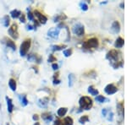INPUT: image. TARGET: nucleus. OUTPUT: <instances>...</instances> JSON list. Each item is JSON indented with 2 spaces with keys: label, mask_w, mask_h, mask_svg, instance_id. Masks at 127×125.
<instances>
[{
  "label": "nucleus",
  "mask_w": 127,
  "mask_h": 125,
  "mask_svg": "<svg viewBox=\"0 0 127 125\" xmlns=\"http://www.w3.org/2000/svg\"><path fill=\"white\" fill-rule=\"evenodd\" d=\"M34 14L36 16V17L38 18V21L40 22L41 24H46L47 21V18L46 17L45 15H43V14H42V13H40L38 10H35L34 11Z\"/></svg>",
  "instance_id": "9"
},
{
  "label": "nucleus",
  "mask_w": 127,
  "mask_h": 125,
  "mask_svg": "<svg viewBox=\"0 0 127 125\" xmlns=\"http://www.w3.org/2000/svg\"><path fill=\"white\" fill-rule=\"evenodd\" d=\"M10 17H9V15L3 16V19L1 20L2 25H3L4 27H8L9 25H10Z\"/></svg>",
  "instance_id": "18"
},
{
  "label": "nucleus",
  "mask_w": 127,
  "mask_h": 125,
  "mask_svg": "<svg viewBox=\"0 0 127 125\" xmlns=\"http://www.w3.org/2000/svg\"><path fill=\"white\" fill-rule=\"evenodd\" d=\"M38 106L42 108H46L48 104V97H43L42 99H39L37 102Z\"/></svg>",
  "instance_id": "11"
},
{
  "label": "nucleus",
  "mask_w": 127,
  "mask_h": 125,
  "mask_svg": "<svg viewBox=\"0 0 127 125\" xmlns=\"http://www.w3.org/2000/svg\"><path fill=\"white\" fill-rule=\"evenodd\" d=\"M10 15L13 19H17V18L21 17V11L18 10H14L10 12Z\"/></svg>",
  "instance_id": "16"
},
{
  "label": "nucleus",
  "mask_w": 127,
  "mask_h": 125,
  "mask_svg": "<svg viewBox=\"0 0 127 125\" xmlns=\"http://www.w3.org/2000/svg\"><path fill=\"white\" fill-rule=\"evenodd\" d=\"M33 120H35V121H37L38 120V115H36V114H35V115H33Z\"/></svg>",
  "instance_id": "40"
},
{
  "label": "nucleus",
  "mask_w": 127,
  "mask_h": 125,
  "mask_svg": "<svg viewBox=\"0 0 127 125\" xmlns=\"http://www.w3.org/2000/svg\"><path fill=\"white\" fill-rule=\"evenodd\" d=\"M124 43H125V42H124V39H123V38L118 37L116 42H115V47H117V48H121V47L124 46Z\"/></svg>",
  "instance_id": "17"
},
{
  "label": "nucleus",
  "mask_w": 127,
  "mask_h": 125,
  "mask_svg": "<svg viewBox=\"0 0 127 125\" xmlns=\"http://www.w3.org/2000/svg\"><path fill=\"white\" fill-rule=\"evenodd\" d=\"M27 17H28L29 21H33V20H34V16H33L32 13L30 12L29 10H28V14H27Z\"/></svg>",
  "instance_id": "32"
},
{
  "label": "nucleus",
  "mask_w": 127,
  "mask_h": 125,
  "mask_svg": "<svg viewBox=\"0 0 127 125\" xmlns=\"http://www.w3.org/2000/svg\"><path fill=\"white\" fill-rule=\"evenodd\" d=\"M106 58L109 60L111 65L115 69H118L119 67L123 66V60L121 57V52H118L117 50H111L106 55Z\"/></svg>",
  "instance_id": "1"
},
{
  "label": "nucleus",
  "mask_w": 127,
  "mask_h": 125,
  "mask_svg": "<svg viewBox=\"0 0 127 125\" xmlns=\"http://www.w3.org/2000/svg\"><path fill=\"white\" fill-rule=\"evenodd\" d=\"M9 35L14 39H17L19 37V34H18V29H17V25L16 24H13L11 27L9 29Z\"/></svg>",
  "instance_id": "6"
},
{
  "label": "nucleus",
  "mask_w": 127,
  "mask_h": 125,
  "mask_svg": "<svg viewBox=\"0 0 127 125\" xmlns=\"http://www.w3.org/2000/svg\"><path fill=\"white\" fill-rule=\"evenodd\" d=\"M117 113L119 117V121H122L124 118V106L122 103H118L117 104Z\"/></svg>",
  "instance_id": "10"
},
{
  "label": "nucleus",
  "mask_w": 127,
  "mask_h": 125,
  "mask_svg": "<svg viewBox=\"0 0 127 125\" xmlns=\"http://www.w3.org/2000/svg\"><path fill=\"white\" fill-rule=\"evenodd\" d=\"M68 112V108L66 107H60L59 109L58 110V112H57V113H58V115L59 116V117H64V115L67 113Z\"/></svg>",
  "instance_id": "20"
},
{
  "label": "nucleus",
  "mask_w": 127,
  "mask_h": 125,
  "mask_svg": "<svg viewBox=\"0 0 127 125\" xmlns=\"http://www.w3.org/2000/svg\"><path fill=\"white\" fill-rule=\"evenodd\" d=\"M104 91H105V93L108 94V95H113V94L117 92L118 89L113 84H109L104 88Z\"/></svg>",
  "instance_id": "7"
},
{
  "label": "nucleus",
  "mask_w": 127,
  "mask_h": 125,
  "mask_svg": "<svg viewBox=\"0 0 127 125\" xmlns=\"http://www.w3.org/2000/svg\"><path fill=\"white\" fill-rule=\"evenodd\" d=\"M98 47V40L95 37H92L89 39L87 42L83 43V47L86 49H92V48H97Z\"/></svg>",
  "instance_id": "4"
},
{
  "label": "nucleus",
  "mask_w": 127,
  "mask_h": 125,
  "mask_svg": "<svg viewBox=\"0 0 127 125\" xmlns=\"http://www.w3.org/2000/svg\"><path fill=\"white\" fill-rule=\"evenodd\" d=\"M72 54V49H66L64 51V55L65 57H69Z\"/></svg>",
  "instance_id": "30"
},
{
  "label": "nucleus",
  "mask_w": 127,
  "mask_h": 125,
  "mask_svg": "<svg viewBox=\"0 0 127 125\" xmlns=\"http://www.w3.org/2000/svg\"><path fill=\"white\" fill-rule=\"evenodd\" d=\"M21 103L23 106H27V104H28V101H27V98L25 95H23L22 98H21Z\"/></svg>",
  "instance_id": "28"
},
{
  "label": "nucleus",
  "mask_w": 127,
  "mask_h": 125,
  "mask_svg": "<svg viewBox=\"0 0 127 125\" xmlns=\"http://www.w3.org/2000/svg\"><path fill=\"white\" fill-rule=\"evenodd\" d=\"M9 86L11 89L12 91H15L16 90V81L14 79H10V81H9Z\"/></svg>",
  "instance_id": "19"
},
{
  "label": "nucleus",
  "mask_w": 127,
  "mask_h": 125,
  "mask_svg": "<svg viewBox=\"0 0 127 125\" xmlns=\"http://www.w3.org/2000/svg\"><path fill=\"white\" fill-rule=\"evenodd\" d=\"M4 40H5V44H6L7 47H10V48H11L13 51H15V49H16L15 43H14V42H13L12 40L9 39V38H4Z\"/></svg>",
  "instance_id": "13"
},
{
  "label": "nucleus",
  "mask_w": 127,
  "mask_h": 125,
  "mask_svg": "<svg viewBox=\"0 0 127 125\" xmlns=\"http://www.w3.org/2000/svg\"><path fill=\"white\" fill-rule=\"evenodd\" d=\"M59 31L60 30L58 28H52L47 31V36H50L51 38H53V39H57L59 35Z\"/></svg>",
  "instance_id": "8"
},
{
  "label": "nucleus",
  "mask_w": 127,
  "mask_h": 125,
  "mask_svg": "<svg viewBox=\"0 0 127 125\" xmlns=\"http://www.w3.org/2000/svg\"><path fill=\"white\" fill-rule=\"evenodd\" d=\"M72 31L75 35L78 36H81L84 35L85 33V29H84V25H81V23H77L73 26L72 28Z\"/></svg>",
  "instance_id": "5"
},
{
  "label": "nucleus",
  "mask_w": 127,
  "mask_h": 125,
  "mask_svg": "<svg viewBox=\"0 0 127 125\" xmlns=\"http://www.w3.org/2000/svg\"><path fill=\"white\" fill-rule=\"evenodd\" d=\"M27 60L30 62H37L38 63L39 62H41V58H37V56L35 54H33V53H32V54H29L28 57H27Z\"/></svg>",
  "instance_id": "14"
},
{
  "label": "nucleus",
  "mask_w": 127,
  "mask_h": 125,
  "mask_svg": "<svg viewBox=\"0 0 127 125\" xmlns=\"http://www.w3.org/2000/svg\"><path fill=\"white\" fill-rule=\"evenodd\" d=\"M111 31L114 33H119L120 31V25L118 21H114V23L112 24L111 26Z\"/></svg>",
  "instance_id": "12"
},
{
  "label": "nucleus",
  "mask_w": 127,
  "mask_h": 125,
  "mask_svg": "<svg viewBox=\"0 0 127 125\" xmlns=\"http://www.w3.org/2000/svg\"><path fill=\"white\" fill-rule=\"evenodd\" d=\"M31 47V40L26 39L25 40L22 44L21 45V48H20V54L22 57H25L26 55L27 52L29 51V48Z\"/></svg>",
  "instance_id": "3"
},
{
  "label": "nucleus",
  "mask_w": 127,
  "mask_h": 125,
  "mask_svg": "<svg viewBox=\"0 0 127 125\" xmlns=\"http://www.w3.org/2000/svg\"><path fill=\"white\" fill-rule=\"evenodd\" d=\"M80 7H81V10L83 11H86L88 10L87 4H86L85 2H81V3H80Z\"/></svg>",
  "instance_id": "29"
},
{
  "label": "nucleus",
  "mask_w": 127,
  "mask_h": 125,
  "mask_svg": "<svg viewBox=\"0 0 127 125\" xmlns=\"http://www.w3.org/2000/svg\"><path fill=\"white\" fill-rule=\"evenodd\" d=\"M88 121H89V117H88V116H86V115L82 116V117L79 119V122H80L81 124H84L85 123L88 122Z\"/></svg>",
  "instance_id": "27"
},
{
  "label": "nucleus",
  "mask_w": 127,
  "mask_h": 125,
  "mask_svg": "<svg viewBox=\"0 0 127 125\" xmlns=\"http://www.w3.org/2000/svg\"><path fill=\"white\" fill-rule=\"evenodd\" d=\"M26 30L27 31H32V30H33V26H32V25H28L26 26Z\"/></svg>",
  "instance_id": "39"
},
{
  "label": "nucleus",
  "mask_w": 127,
  "mask_h": 125,
  "mask_svg": "<svg viewBox=\"0 0 127 125\" xmlns=\"http://www.w3.org/2000/svg\"><path fill=\"white\" fill-rule=\"evenodd\" d=\"M88 92L91 94L92 95H98V91H97V89H95V88L93 87L92 85H91V86H89V87H88Z\"/></svg>",
  "instance_id": "23"
},
{
  "label": "nucleus",
  "mask_w": 127,
  "mask_h": 125,
  "mask_svg": "<svg viewBox=\"0 0 127 125\" xmlns=\"http://www.w3.org/2000/svg\"><path fill=\"white\" fill-rule=\"evenodd\" d=\"M20 21H21V22H22V23H25V15L24 14H21V17H20Z\"/></svg>",
  "instance_id": "35"
},
{
  "label": "nucleus",
  "mask_w": 127,
  "mask_h": 125,
  "mask_svg": "<svg viewBox=\"0 0 127 125\" xmlns=\"http://www.w3.org/2000/svg\"><path fill=\"white\" fill-rule=\"evenodd\" d=\"M42 117L43 120H45L46 122H49L53 119V116L50 114L49 113H45L42 115Z\"/></svg>",
  "instance_id": "21"
},
{
  "label": "nucleus",
  "mask_w": 127,
  "mask_h": 125,
  "mask_svg": "<svg viewBox=\"0 0 127 125\" xmlns=\"http://www.w3.org/2000/svg\"><path fill=\"white\" fill-rule=\"evenodd\" d=\"M54 125H63V123H62L59 119H56L54 123Z\"/></svg>",
  "instance_id": "34"
},
{
  "label": "nucleus",
  "mask_w": 127,
  "mask_h": 125,
  "mask_svg": "<svg viewBox=\"0 0 127 125\" xmlns=\"http://www.w3.org/2000/svg\"><path fill=\"white\" fill-rule=\"evenodd\" d=\"M80 107L82 110H90L92 106V100L90 97L87 96H82L80 98L79 101Z\"/></svg>",
  "instance_id": "2"
},
{
  "label": "nucleus",
  "mask_w": 127,
  "mask_h": 125,
  "mask_svg": "<svg viewBox=\"0 0 127 125\" xmlns=\"http://www.w3.org/2000/svg\"><path fill=\"white\" fill-rule=\"evenodd\" d=\"M124 6H125L124 3H120V7H121V8H122V9H124Z\"/></svg>",
  "instance_id": "41"
},
{
  "label": "nucleus",
  "mask_w": 127,
  "mask_h": 125,
  "mask_svg": "<svg viewBox=\"0 0 127 125\" xmlns=\"http://www.w3.org/2000/svg\"><path fill=\"white\" fill-rule=\"evenodd\" d=\"M6 125H10V124H9V123H8V124H6Z\"/></svg>",
  "instance_id": "43"
},
{
  "label": "nucleus",
  "mask_w": 127,
  "mask_h": 125,
  "mask_svg": "<svg viewBox=\"0 0 127 125\" xmlns=\"http://www.w3.org/2000/svg\"><path fill=\"white\" fill-rule=\"evenodd\" d=\"M56 61V58L53 56V54H50L49 55V58H48V62H55Z\"/></svg>",
  "instance_id": "33"
},
{
  "label": "nucleus",
  "mask_w": 127,
  "mask_h": 125,
  "mask_svg": "<svg viewBox=\"0 0 127 125\" xmlns=\"http://www.w3.org/2000/svg\"><path fill=\"white\" fill-rule=\"evenodd\" d=\"M66 47V45H53L51 47V49L55 52V51H59V50H62V49L65 48Z\"/></svg>",
  "instance_id": "22"
},
{
  "label": "nucleus",
  "mask_w": 127,
  "mask_h": 125,
  "mask_svg": "<svg viewBox=\"0 0 127 125\" xmlns=\"http://www.w3.org/2000/svg\"><path fill=\"white\" fill-rule=\"evenodd\" d=\"M64 125H73V119L70 117H67L64 119Z\"/></svg>",
  "instance_id": "25"
},
{
  "label": "nucleus",
  "mask_w": 127,
  "mask_h": 125,
  "mask_svg": "<svg viewBox=\"0 0 127 125\" xmlns=\"http://www.w3.org/2000/svg\"><path fill=\"white\" fill-rule=\"evenodd\" d=\"M6 102H7V107H8V112L11 113L14 110V105H13L12 100L10 98H9L8 96H6Z\"/></svg>",
  "instance_id": "15"
},
{
  "label": "nucleus",
  "mask_w": 127,
  "mask_h": 125,
  "mask_svg": "<svg viewBox=\"0 0 127 125\" xmlns=\"http://www.w3.org/2000/svg\"><path fill=\"white\" fill-rule=\"evenodd\" d=\"M34 125H41L40 124V123H38V122H36V123H35Z\"/></svg>",
  "instance_id": "42"
},
{
  "label": "nucleus",
  "mask_w": 127,
  "mask_h": 125,
  "mask_svg": "<svg viewBox=\"0 0 127 125\" xmlns=\"http://www.w3.org/2000/svg\"><path fill=\"white\" fill-rule=\"evenodd\" d=\"M68 79H69V87H72L73 84H74V80H75V75L73 73H70L68 76Z\"/></svg>",
  "instance_id": "24"
},
{
  "label": "nucleus",
  "mask_w": 127,
  "mask_h": 125,
  "mask_svg": "<svg viewBox=\"0 0 127 125\" xmlns=\"http://www.w3.org/2000/svg\"><path fill=\"white\" fill-rule=\"evenodd\" d=\"M52 68H53V70H58V64H57V63H53Z\"/></svg>",
  "instance_id": "37"
},
{
  "label": "nucleus",
  "mask_w": 127,
  "mask_h": 125,
  "mask_svg": "<svg viewBox=\"0 0 127 125\" xmlns=\"http://www.w3.org/2000/svg\"><path fill=\"white\" fill-rule=\"evenodd\" d=\"M60 83V80H58V79H54L53 80V84H58Z\"/></svg>",
  "instance_id": "38"
},
{
  "label": "nucleus",
  "mask_w": 127,
  "mask_h": 125,
  "mask_svg": "<svg viewBox=\"0 0 127 125\" xmlns=\"http://www.w3.org/2000/svg\"><path fill=\"white\" fill-rule=\"evenodd\" d=\"M107 113H108V109H107V108H104V109L102 110V114L104 115V117H106Z\"/></svg>",
  "instance_id": "36"
},
{
  "label": "nucleus",
  "mask_w": 127,
  "mask_h": 125,
  "mask_svg": "<svg viewBox=\"0 0 127 125\" xmlns=\"http://www.w3.org/2000/svg\"><path fill=\"white\" fill-rule=\"evenodd\" d=\"M107 119H108V121H110V122H112V121L114 120V113H113V112L110 111L109 113H108V117H107Z\"/></svg>",
  "instance_id": "31"
},
{
  "label": "nucleus",
  "mask_w": 127,
  "mask_h": 125,
  "mask_svg": "<svg viewBox=\"0 0 127 125\" xmlns=\"http://www.w3.org/2000/svg\"><path fill=\"white\" fill-rule=\"evenodd\" d=\"M96 101H97V102H99V103H104L106 101H108V99H106L104 95H97V96L96 97Z\"/></svg>",
  "instance_id": "26"
}]
</instances>
